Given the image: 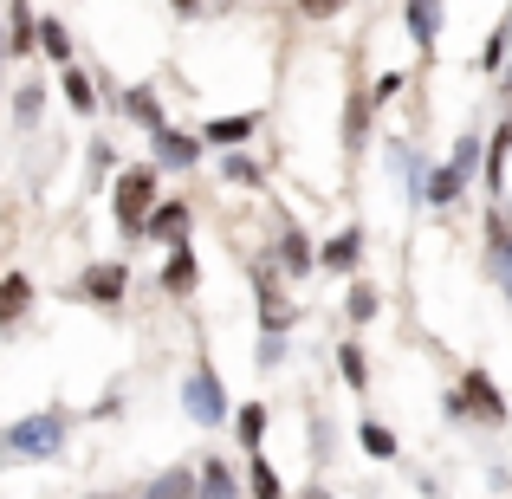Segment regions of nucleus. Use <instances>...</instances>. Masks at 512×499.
<instances>
[{
  "instance_id": "4",
  "label": "nucleus",
  "mask_w": 512,
  "mask_h": 499,
  "mask_svg": "<svg viewBox=\"0 0 512 499\" xmlns=\"http://www.w3.org/2000/svg\"><path fill=\"white\" fill-rule=\"evenodd\" d=\"M182 409L195 415L201 428H221V422H227V389H221V376H214V363H208V357L188 370V383H182Z\"/></svg>"
},
{
  "instance_id": "8",
  "label": "nucleus",
  "mask_w": 512,
  "mask_h": 499,
  "mask_svg": "<svg viewBox=\"0 0 512 499\" xmlns=\"http://www.w3.org/2000/svg\"><path fill=\"white\" fill-rule=\"evenodd\" d=\"M143 240H163V247H188V208H182V201H156L150 221H143Z\"/></svg>"
},
{
  "instance_id": "27",
  "label": "nucleus",
  "mask_w": 512,
  "mask_h": 499,
  "mask_svg": "<svg viewBox=\"0 0 512 499\" xmlns=\"http://www.w3.org/2000/svg\"><path fill=\"white\" fill-rule=\"evenodd\" d=\"M39 104H46V91H39V85H20V98H13V117H20V130L39 124Z\"/></svg>"
},
{
  "instance_id": "25",
  "label": "nucleus",
  "mask_w": 512,
  "mask_h": 499,
  "mask_svg": "<svg viewBox=\"0 0 512 499\" xmlns=\"http://www.w3.org/2000/svg\"><path fill=\"white\" fill-rule=\"evenodd\" d=\"M39 46H46V59H52V65H65V59H72V39H65V20H39Z\"/></svg>"
},
{
  "instance_id": "14",
  "label": "nucleus",
  "mask_w": 512,
  "mask_h": 499,
  "mask_svg": "<svg viewBox=\"0 0 512 499\" xmlns=\"http://www.w3.org/2000/svg\"><path fill=\"white\" fill-rule=\"evenodd\" d=\"M195 279H201V266H195V247H169L163 292H175V299H188V292H195Z\"/></svg>"
},
{
  "instance_id": "6",
  "label": "nucleus",
  "mask_w": 512,
  "mask_h": 499,
  "mask_svg": "<svg viewBox=\"0 0 512 499\" xmlns=\"http://www.w3.org/2000/svg\"><path fill=\"white\" fill-rule=\"evenodd\" d=\"M506 156H512V117H500L487 137V150H480V182L493 188V201L506 195Z\"/></svg>"
},
{
  "instance_id": "28",
  "label": "nucleus",
  "mask_w": 512,
  "mask_h": 499,
  "mask_svg": "<svg viewBox=\"0 0 512 499\" xmlns=\"http://www.w3.org/2000/svg\"><path fill=\"white\" fill-rule=\"evenodd\" d=\"M65 98H72V111H91V104H98V91H91L85 72H72V65H65Z\"/></svg>"
},
{
  "instance_id": "12",
  "label": "nucleus",
  "mask_w": 512,
  "mask_h": 499,
  "mask_svg": "<svg viewBox=\"0 0 512 499\" xmlns=\"http://www.w3.org/2000/svg\"><path fill=\"white\" fill-rule=\"evenodd\" d=\"M402 26H409V39L428 52L435 33H441V0H409V7H402Z\"/></svg>"
},
{
  "instance_id": "31",
  "label": "nucleus",
  "mask_w": 512,
  "mask_h": 499,
  "mask_svg": "<svg viewBox=\"0 0 512 499\" xmlns=\"http://www.w3.org/2000/svg\"><path fill=\"white\" fill-rule=\"evenodd\" d=\"M500 59H506V26L487 39V46H480V65H487V72H500Z\"/></svg>"
},
{
  "instance_id": "11",
  "label": "nucleus",
  "mask_w": 512,
  "mask_h": 499,
  "mask_svg": "<svg viewBox=\"0 0 512 499\" xmlns=\"http://www.w3.org/2000/svg\"><path fill=\"white\" fill-rule=\"evenodd\" d=\"M253 130H260V111H240V117H214L201 137H208L214 150H240V143H253Z\"/></svg>"
},
{
  "instance_id": "17",
  "label": "nucleus",
  "mask_w": 512,
  "mask_h": 499,
  "mask_svg": "<svg viewBox=\"0 0 512 499\" xmlns=\"http://www.w3.org/2000/svg\"><path fill=\"white\" fill-rule=\"evenodd\" d=\"M137 499H195V467H169V474H156Z\"/></svg>"
},
{
  "instance_id": "35",
  "label": "nucleus",
  "mask_w": 512,
  "mask_h": 499,
  "mask_svg": "<svg viewBox=\"0 0 512 499\" xmlns=\"http://www.w3.org/2000/svg\"><path fill=\"white\" fill-rule=\"evenodd\" d=\"M506 33H512V26H506Z\"/></svg>"
},
{
  "instance_id": "15",
  "label": "nucleus",
  "mask_w": 512,
  "mask_h": 499,
  "mask_svg": "<svg viewBox=\"0 0 512 499\" xmlns=\"http://www.w3.org/2000/svg\"><path fill=\"white\" fill-rule=\"evenodd\" d=\"M33 46H39V20H33L26 0H13V13H7V52H13V59H26Z\"/></svg>"
},
{
  "instance_id": "3",
  "label": "nucleus",
  "mask_w": 512,
  "mask_h": 499,
  "mask_svg": "<svg viewBox=\"0 0 512 499\" xmlns=\"http://www.w3.org/2000/svg\"><path fill=\"white\" fill-rule=\"evenodd\" d=\"M474 169H480V137H461V143H454V156H448V163H441V169H435V175L422 182V195L435 201V208H454V201H461V188H467V175H474Z\"/></svg>"
},
{
  "instance_id": "29",
  "label": "nucleus",
  "mask_w": 512,
  "mask_h": 499,
  "mask_svg": "<svg viewBox=\"0 0 512 499\" xmlns=\"http://www.w3.org/2000/svg\"><path fill=\"white\" fill-rule=\"evenodd\" d=\"M227 182H240V188H260V163H253V156H227Z\"/></svg>"
},
{
  "instance_id": "5",
  "label": "nucleus",
  "mask_w": 512,
  "mask_h": 499,
  "mask_svg": "<svg viewBox=\"0 0 512 499\" xmlns=\"http://www.w3.org/2000/svg\"><path fill=\"white\" fill-rule=\"evenodd\" d=\"M124 286H130V273L117 260H98L85 279H78V299H91V305H124Z\"/></svg>"
},
{
  "instance_id": "22",
  "label": "nucleus",
  "mask_w": 512,
  "mask_h": 499,
  "mask_svg": "<svg viewBox=\"0 0 512 499\" xmlns=\"http://www.w3.org/2000/svg\"><path fill=\"white\" fill-rule=\"evenodd\" d=\"M338 370H344L350 389H370V363H363V344H357V337H344V344H338Z\"/></svg>"
},
{
  "instance_id": "32",
  "label": "nucleus",
  "mask_w": 512,
  "mask_h": 499,
  "mask_svg": "<svg viewBox=\"0 0 512 499\" xmlns=\"http://www.w3.org/2000/svg\"><path fill=\"white\" fill-rule=\"evenodd\" d=\"M338 7H344V0H299V13H305V20H331Z\"/></svg>"
},
{
  "instance_id": "10",
  "label": "nucleus",
  "mask_w": 512,
  "mask_h": 499,
  "mask_svg": "<svg viewBox=\"0 0 512 499\" xmlns=\"http://www.w3.org/2000/svg\"><path fill=\"white\" fill-rule=\"evenodd\" d=\"M150 143H156V163H163V169H195L201 163V143L195 137H182V130H150Z\"/></svg>"
},
{
  "instance_id": "1",
  "label": "nucleus",
  "mask_w": 512,
  "mask_h": 499,
  "mask_svg": "<svg viewBox=\"0 0 512 499\" xmlns=\"http://www.w3.org/2000/svg\"><path fill=\"white\" fill-rule=\"evenodd\" d=\"M65 428H72L65 409H39V415H26V422H13L0 441H7L13 461H52V454L65 448Z\"/></svg>"
},
{
  "instance_id": "30",
  "label": "nucleus",
  "mask_w": 512,
  "mask_h": 499,
  "mask_svg": "<svg viewBox=\"0 0 512 499\" xmlns=\"http://www.w3.org/2000/svg\"><path fill=\"white\" fill-rule=\"evenodd\" d=\"M396 91H402V72H376V85H370V111H383Z\"/></svg>"
},
{
  "instance_id": "18",
  "label": "nucleus",
  "mask_w": 512,
  "mask_h": 499,
  "mask_svg": "<svg viewBox=\"0 0 512 499\" xmlns=\"http://www.w3.org/2000/svg\"><path fill=\"white\" fill-rule=\"evenodd\" d=\"M312 260H318V253H312V240H305L299 227H292V234H279V266H286L292 279H305V273H312Z\"/></svg>"
},
{
  "instance_id": "16",
  "label": "nucleus",
  "mask_w": 512,
  "mask_h": 499,
  "mask_svg": "<svg viewBox=\"0 0 512 499\" xmlns=\"http://www.w3.org/2000/svg\"><path fill=\"white\" fill-rule=\"evenodd\" d=\"M26 305H33V279H26V273H7V279H0V325H20Z\"/></svg>"
},
{
  "instance_id": "24",
  "label": "nucleus",
  "mask_w": 512,
  "mask_h": 499,
  "mask_svg": "<svg viewBox=\"0 0 512 499\" xmlns=\"http://www.w3.org/2000/svg\"><path fill=\"white\" fill-rule=\"evenodd\" d=\"M357 441H363V454H370V461H396V435H389L383 422H363Z\"/></svg>"
},
{
  "instance_id": "7",
  "label": "nucleus",
  "mask_w": 512,
  "mask_h": 499,
  "mask_svg": "<svg viewBox=\"0 0 512 499\" xmlns=\"http://www.w3.org/2000/svg\"><path fill=\"white\" fill-rule=\"evenodd\" d=\"M461 402H467V415H480V422H506V396L493 389L487 370H467L461 376Z\"/></svg>"
},
{
  "instance_id": "33",
  "label": "nucleus",
  "mask_w": 512,
  "mask_h": 499,
  "mask_svg": "<svg viewBox=\"0 0 512 499\" xmlns=\"http://www.w3.org/2000/svg\"><path fill=\"white\" fill-rule=\"evenodd\" d=\"M299 499H331V493H318V487H305V493H299Z\"/></svg>"
},
{
  "instance_id": "26",
  "label": "nucleus",
  "mask_w": 512,
  "mask_h": 499,
  "mask_svg": "<svg viewBox=\"0 0 512 499\" xmlns=\"http://www.w3.org/2000/svg\"><path fill=\"white\" fill-rule=\"evenodd\" d=\"M344 312H350V325H370V318H376V292L370 286H350L344 292Z\"/></svg>"
},
{
  "instance_id": "23",
  "label": "nucleus",
  "mask_w": 512,
  "mask_h": 499,
  "mask_svg": "<svg viewBox=\"0 0 512 499\" xmlns=\"http://www.w3.org/2000/svg\"><path fill=\"white\" fill-rule=\"evenodd\" d=\"M247 493H253V499H286V487H279V474L260 461V454H247Z\"/></svg>"
},
{
  "instance_id": "21",
  "label": "nucleus",
  "mask_w": 512,
  "mask_h": 499,
  "mask_svg": "<svg viewBox=\"0 0 512 499\" xmlns=\"http://www.w3.org/2000/svg\"><path fill=\"white\" fill-rule=\"evenodd\" d=\"M234 435L247 441V454H260V441H266V402H247V409L234 415Z\"/></svg>"
},
{
  "instance_id": "2",
  "label": "nucleus",
  "mask_w": 512,
  "mask_h": 499,
  "mask_svg": "<svg viewBox=\"0 0 512 499\" xmlns=\"http://www.w3.org/2000/svg\"><path fill=\"white\" fill-rule=\"evenodd\" d=\"M111 208H117V234L143 240V221H150V208H156V169H124L117 175Z\"/></svg>"
},
{
  "instance_id": "9",
  "label": "nucleus",
  "mask_w": 512,
  "mask_h": 499,
  "mask_svg": "<svg viewBox=\"0 0 512 499\" xmlns=\"http://www.w3.org/2000/svg\"><path fill=\"white\" fill-rule=\"evenodd\" d=\"M357 260H363V227H344V234H331L325 247H318V266H325V273H357Z\"/></svg>"
},
{
  "instance_id": "13",
  "label": "nucleus",
  "mask_w": 512,
  "mask_h": 499,
  "mask_svg": "<svg viewBox=\"0 0 512 499\" xmlns=\"http://www.w3.org/2000/svg\"><path fill=\"white\" fill-rule=\"evenodd\" d=\"M195 499H240V480H234V467L227 461H201V474H195Z\"/></svg>"
},
{
  "instance_id": "34",
  "label": "nucleus",
  "mask_w": 512,
  "mask_h": 499,
  "mask_svg": "<svg viewBox=\"0 0 512 499\" xmlns=\"http://www.w3.org/2000/svg\"><path fill=\"white\" fill-rule=\"evenodd\" d=\"M91 499H124V493H91Z\"/></svg>"
},
{
  "instance_id": "19",
  "label": "nucleus",
  "mask_w": 512,
  "mask_h": 499,
  "mask_svg": "<svg viewBox=\"0 0 512 499\" xmlns=\"http://www.w3.org/2000/svg\"><path fill=\"white\" fill-rule=\"evenodd\" d=\"M344 143H350V150H363V143H370V91L344 104Z\"/></svg>"
},
{
  "instance_id": "20",
  "label": "nucleus",
  "mask_w": 512,
  "mask_h": 499,
  "mask_svg": "<svg viewBox=\"0 0 512 499\" xmlns=\"http://www.w3.org/2000/svg\"><path fill=\"white\" fill-rule=\"evenodd\" d=\"M124 111H130V117H143V124H150V130H163V124H169V117H163V98H156L150 85L124 91Z\"/></svg>"
}]
</instances>
